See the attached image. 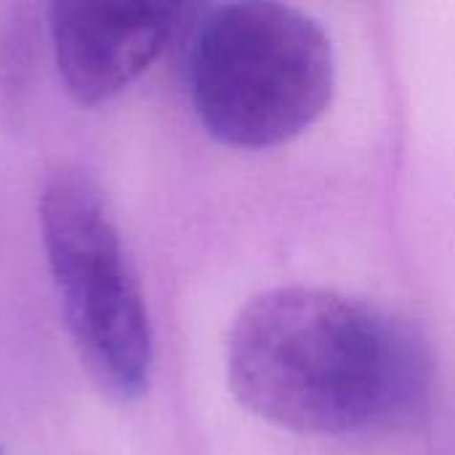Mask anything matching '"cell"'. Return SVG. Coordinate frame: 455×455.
Segmentation results:
<instances>
[{"instance_id": "4", "label": "cell", "mask_w": 455, "mask_h": 455, "mask_svg": "<svg viewBox=\"0 0 455 455\" xmlns=\"http://www.w3.org/2000/svg\"><path fill=\"white\" fill-rule=\"evenodd\" d=\"M181 3L56 0L45 8L53 61L80 107H99L133 85L165 51Z\"/></svg>"}, {"instance_id": "6", "label": "cell", "mask_w": 455, "mask_h": 455, "mask_svg": "<svg viewBox=\"0 0 455 455\" xmlns=\"http://www.w3.org/2000/svg\"><path fill=\"white\" fill-rule=\"evenodd\" d=\"M0 455H3V453H0Z\"/></svg>"}, {"instance_id": "2", "label": "cell", "mask_w": 455, "mask_h": 455, "mask_svg": "<svg viewBox=\"0 0 455 455\" xmlns=\"http://www.w3.org/2000/svg\"><path fill=\"white\" fill-rule=\"evenodd\" d=\"M336 83L333 40L299 5L232 0L195 19L187 91L219 144L264 152L296 141L323 120Z\"/></svg>"}, {"instance_id": "3", "label": "cell", "mask_w": 455, "mask_h": 455, "mask_svg": "<svg viewBox=\"0 0 455 455\" xmlns=\"http://www.w3.org/2000/svg\"><path fill=\"white\" fill-rule=\"evenodd\" d=\"M37 219L80 365L109 397H141L155 365L152 320L107 195L88 173L59 168L40 189Z\"/></svg>"}, {"instance_id": "1", "label": "cell", "mask_w": 455, "mask_h": 455, "mask_svg": "<svg viewBox=\"0 0 455 455\" xmlns=\"http://www.w3.org/2000/svg\"><path fill=\"white\" fill-rule=\"evenodd\" d=\"M224 365L240 408L323 440L408 432L435 389L429 341L408 317L320 285L256 293L229 325Z\"/></svg>"}, {"instance_id": "5", "label": "cell", "mask_w": 455, "mask_h": 455, "mask_svg": "<svg viewBox=\"0 0 455 455\" xmlns=\"http://www.w3.org/2000/svg\"><path fill=\"white\" fill-rule=\"evenodd\" d=\"M32 5H11L8 16L0 21V91L3 99L16 93L27 85V72L32 67Z\"/></svg>"}]
</instances>
